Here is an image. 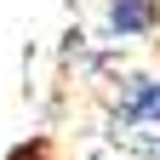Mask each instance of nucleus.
<instances>
[{
  "mask_svg": "<svg viewBox=\"0 0 160 160\" xmlns=\"http://www.w3.org/2000/svg\"><path fill=\"white\" fill-rule=\"evenodd\" d=\"M120 126H160V74H126L114 92Z\"/></svg>",
  "mask_w": 160,
  "mask_h": 160,
  "instance_id": "obj_1",
  "label": "nucleus"
},
{
  "mask_svg": "<svg viewBox=\"0 0 160 160\" xmlns=\"http://www.w3.org/2000/svg\"><path fill=\"white\" fill-rule=\"evenodd\" d=\"M103 29H109V40H149L160 29V0H109Z\"/></svg>",
  "mask_w": 160,
  "mask_h": 160,
  "instance_id": "obj_2",
  "label": "nucleus"
},
{
  "mask_svg": "<svg viewBox=\"0 0 160 160\" xmlns=\"http://www.w3.org/2000/svg\"><path fill=\"white\" fill-rule=\"evenodd\" d=\"M12 160H52V154H46V149H17Z\"/></svg>",
  "mask_w": 160,
  "mask_h": 160,
  "instance_id": "obj_3",
  "label": "nucleus"
}]
</instances>
